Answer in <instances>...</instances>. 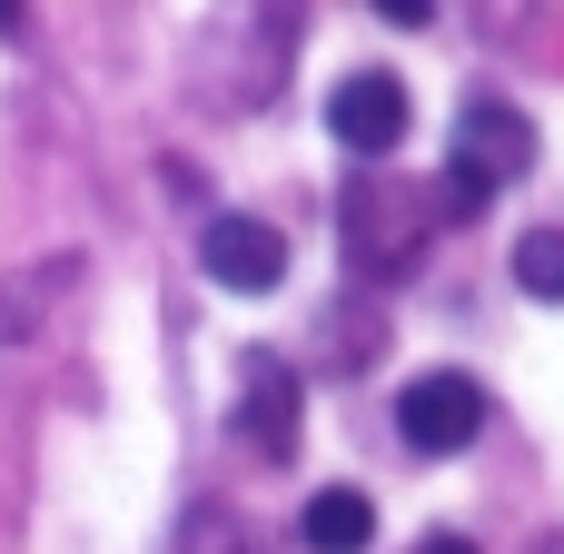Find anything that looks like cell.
I'll use <instances>...</instances> for the list:
<instances>
[{
	"mask_svg": "<svg viewBox=\"0 0 564 554\" xmlns=\"http://www.w3.org/2000/svg\"><path fill=\"white\" fill-rule=\"evenodd\" d=\"M456 169H476L486 188H506V178H525L535 169V119H516L506 99H466L456 109V149H446Z\"/></svg>",
	"mask_w": 564,
	"mask_h": 554,
	"instance_id": "obj_6",
	"label": "cell"
},
{
	"mask_svg": "<svg viewBox=\"0 0 564 554\" xmlns=\"http://www.w3.org/2000/svg\"><path fill=\"white\" fill-rule=\"evenodd\" d=\"M486 208H496V188H486L476 169H456V159H446V178H436V218H456V228H466V218H486Z\"/></svg>",
	"mask_w": 564,
	"mask_h": 554,
	"instance_id": "obj_9",
	"label": "cell"
},
{
	"mask_svg": "<svg viewBox=\"0 0 564 554\" xmlns=\"http://www.w3.org/2000/svg\"><path fill=\"white\" fill-rule=\"evenodd\" d=\"M416 554H476V545H466V535H426Z\"/></svg>",
	"mask_w": 564,
	"mask_h": 554,
	"instance_id": "obj_10",
	"label": "cell"
},
{
	"mask_svg": "<svg viewBox=\"0 0 564 554\" xmlns=\"http://www.w3.org/2000/svg\"><path fill=\"white\" fill-rule=\"evenodd\" d=\"M238 426H248V456H268V466L297 456V367L278 347L238 357Z\"/></svg>",
	"mask_w": 564,
	"mask_h": 554,
	"instance_id": "obj_3",
	"label": "cell"
},
{
	"mask_svg": "<svg viewBox=\"0 0 564 554\" xmlns=\"http://www.w3.org/2000/svg\"><path fill=\"white\" fill-rule=\"evenodd\" d=\"M397 426H406L416 456H466V446L486 436V387L456 377V367H436V377H416V387L397 397Z\"/></svg>",
	"mask_w": 564,
	"mask_h": 554,
	"instance_id": "obj_2",
	"label": "cell"
},
{
	"mask_svg": "<svg viewBox=\"0 0 564 554\" xmlns=\"http://www.w3.org/2000/svg\"><path fill=\"white\" fill-rule=\"evenodd\" d=\"M297 545L307 554H367L377 545V506H367L357 486H317V496L297 506Z\"/></svg>",
	"mask_w": 564,
	"mask_h": 554,
	"instance_id": "obj_7",
	"label": "cell"
},
{
	"mask_svg": "<svg viewBox=\"0 0 564 554\" xmlns=\"http://www.w3.org/2000/svg\"><path fill=\"white\" fill-rule=\"evenodd\" d=\"M198 268H208L228 297H268V287L288 278V238H278L268 218H238V208H218V218H208V238H198Z\"/></svg>",
	"mask_w": 564,
	"mask_h": 554,
	"instance_id": "obj_5",
	"label": "cell"
},
{
	"mask_svg": "<svg viewBox=\"0 0 564 554\" xmlns=\"http://www.w3.org/2000/svg\"><path fill=\"white\" fill-rule=\"evenodd\" d=\"M337 238H347V268L357 278H406L426 258V238H436V198H416L397 178H367V188H347Z\"/></svg>",
	"mask_w": 564,
	"mask_h": 554,
	"instance_id": "obj_1",
	"label": "cell"
},
{
	"mask_svg": "<svg viewBox=\"0 0 564 554\" xmlns=\"http://www.w3.org/2000/svg\"><path fill=\"white\" fill-rule=\"evenodd\" d=\"M535 554H564V535H535Z\"/></svg>",
	"mask_w": 564,
	"mask_h": 554,
	"instance_id": "obj_11",
	"label": "cell"
},
{
	"mask_svg": "<svg viewBox=\"0 0 564 554\" xmlns=\"http://www.w3.org/2000/svg\"><path fill=\"white\" fill-rule=\"evenodd\" d=\"M516 287L545 297V307H564V228H525L516 238Z\"/></svg>",
	"mask_w": 564,
	"mask_h": 554,
	"instance_id": "obj_8",
	"label": "cell"
},
{
	"mask_svg": "<svg viewBox=\"0 0 564 554\" xmlns=\"http://www.w3.org/2000/svg\"><path fill=\"white\" fill-rule=\"evenodd\" d=\"M327 129H337V149H357V159H387V149L406 139V79H397V69H347V79L327 89Z\"/></svg>",
	"mask_w": 564,
	"mask_h": 554,
	"instance_id": "obj_4",
	"label": "cell"
}]
</instances>
